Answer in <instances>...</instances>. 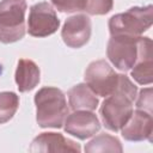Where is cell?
Instances as JSON below:
<instances>
[{
	"label": "cell",
	"instance_id": "4",
	"mask_svg": "<svg viewBox=\"0 0 153 153\" xmlns=\"http://www.w3.org/2000/svg\"><path fill=\"white\" fill-rule=\"evenodd\" d=\"M25 0L0 1V42L8 44L22 39L25 27Z\"/></svg>",
	"mask_w": 153,
	"mask_h": 153
},
{
	"label": "cell",
	"instance_id": "10",
	"mask_svg": "<svg viewBox=\"0 0 153 153\" xmlns=\"http://www.w3.org/2000/svg\"><path fill=\"white\" fill-rule=\"evenodd\" d=\"M124 140L127 141H152L153 133V118L152 114L136 109L133 111L129 120L120 129Z\"/></svg>",
	"mask_w": 153,
	"mask_h": 153
},
{
	"label": "cell",
	"instance_id": "18",
	"mask_svg": "<svg viewBox=\"0 0 153 153\" xmlns=\"http://www.w3.org/2000/svg\"><path fill=\"white\" fill-rule=\"evenodd\" d=\"M51 5L60 12H79L85 11L86 0H50Z\"/></svg>",
	"mask_w": 153,
	"mask_h": 153
},
{
	"label": "cell",
	"instance_id": "16",
	"mask_svg": "<svg viewBox=\"0 0 153 153\" xmlns=\"http://www.w3.org/2000/svg\"><path fill=\"white\" fill-rule=\"evenodd\" d=\"M19 108V96L11 91L0 92V124L8 122Z\"/></svg>",
	"mask_w": 153,
	"mask_h": 153
},
{
	"label": "cell",
	"instance_id": "17",
	"mask_svg": "<svg viewBox=\"0 0 153 153\" xmlns=\"http://www.w3.org/2000/svg\"><path fill=\"white\" fill-rule=\"evenodd\" d=\"M114 7V0H86L85 11L92 16H103Z\"/></svg>",
	"mask_w": 153,
	"mask_h": 153
},
{
	"label": "cell",
	"instance_id": "14",
	"mask_svg": "<svg viewBox=\"0 0 153 153\" xmlns=\"http://www.w3.org/2000/svg\"><path fill=\"white\" fill-rule=\"evenodd\" d=\"M85 152L87 153H97V152H122V143L121 141L112 135L109 134H99L88 141L85 145Z\"/></svg>",
	"mask_w": 153,
	"mask_h": 153
},
{
	"label": "cell",
	"instance_id": "1",
	"mask_svg": "<svg viewBox=\"0 0 153 153\" xmlns=\"http://www.w3.org/2000/svg\"><path fill=\"white\" fill-rule=\"evenodd\" d=\"M137 96V87L131 80L124 75L118 74V81L115 91L105 97L99 114L104 127L110 131H118L131 116L134 100Z\"/></svg>",
	"mask_w": 153,
	"mask_h": 153
},
{
	"label": "cell",
	"instance_id": "8",
	"mask_svg": "<svg viewBox=\"0 0 153 153\" xmlns=\"http://www.w3.org/2000/svg\"><path fill=\"white\" fill-rule=\"evenodd\" d=\"M63 124L65 131L79 140H86L96 135L100 129L98 117L90 110H74L67 115Z\"/></svg>",
	"mask_w": 153,
	"mask_h": 153
},
{
	"label": "cell",
	"instance_id": "13",
	"mask_svg": "<svg viewBox=\"0 0 153 153\" xmlns=\"http://www.w3.org/2000/svg\"><path fill=\"white\" fill-rule=\"evenodd\" d=\"M67 96H68V104L73 111L74 110L93 111L97 109L99 104L97 94L84 82L73 86L68 91Z\"/></svg>",
	"mask_w": 153,
	"mask_h": 153
},
{
	"label": "cell",
	"instance_id": "3",
	"mask_svg": "<svg viewBox=\"0 0 153 153\" xmlns=\"http://www.w3.org/2000/svg\"><path fill=\"white\" fill-rule=\"evenodd\" d=\"M153 23V6H135L126 12L117 13L109 19V31L111 36H141Z\"/></svg>",
	"mask_w": 153,
	"mask_h": 153
},
{
	"label": "cell",
	"instance_id": "6",
	"mask_svg": "<svg viewBox=\"0 0 153 153\" xmlns=\"http://www.w3.org/2000/svg\"><path fill=\"white\" fill-rule=\"evenodd\" d=\"M85 84L100 97L111 94L118 81V74L105 60L92 61L85 71Z\"/></svg>",
	"mask_w": 153,
	"mask_h": 153
},
{
	"label": "cell",
	"instance_id": "7",
	"mask_svg": "<svg viewBox=\"0 0 153 153\" xmlns=\"http://www.w3.org/2000/svg\"><path fill=\"white\" fill-rule=\"evenodd\" d=\"M60 19L53 6L47 2H37L30 7L27 18V32L33 37H47L57 31Z\"/></svg>",
	"mask_w": 153,
	"mask_h": 153
},
{
	"label": "cell",
	"instance_id": "11",
	"mask_svg": "<svg viewBox=\"0 0 153 153\" xmlns=\"http://www.w3.org/2000/svg\"><path fill=\"white\" fill-rule=\"evenodd\" d=\"M30 152H76L81 151V147L75 141L65 137L60 133H42L36 136L30 147Z\"/></svg>",
	"mask_w": 153,
	"mask_h": 153
},
{
	"label": "cell",
	"instance_id": "2",
	"mask_svg": "<svg viewBox=\"0 0 153 153\" xmlns=\"http://www.w3.org/2000/svg\"><path fill=\"white\" fill-rule=\"evenodd\" d=\"M36 121L41 128H61L69 114L65 93L54 86L39 88L35 94Z\"/></svg>",
	"mask_w": 153,
	"mask_h": 153
},
{
	"label": "cell",
	"instance_id": "5",
	"mask_svg": "<svg viewBox=\"0 0 153 153\" xmlns=\"http://www.w3.org/2000/svg\"><path fill=\"white\" fill-rule=\"evenodd\" d=\"M140 42L141 36H111L106 47L108 59L122 72L131 69L140 55Z\"/></svg>",
	"mask_w": 153,
	"mask_h": 153
},
{
	"label": "cell",
	"instance_id": "12",
	"mask_svg": "<svg viewBox=\"0 0 153 153\" xmlns=\"http://www.w3.org/2000/svg\"><path fill=\"white\" fill-rule=\"evenodd\" d=\"M14 79L19 92L31 91L38 85L41 80L39 67L32 60L20 59L17 65Z\"/></svg>",
	"mask_w": 153,
	"mask_h": 153
},
{
	"label": "cell",
	"instance_id": "15",
	"mask_svg": "<svg viewBox=\"0 0 153 153\" xmlns=\"http://www.w3.org/2000/svg\"><path fill=\"white\" fill-rule=\"evenodd\" d=\"M153 54L140 56L136 63L131 67V78L140 85H149L153 81L152 67H153Z\"/></svg>",
	"mask_w": 153,
	"mask_h": 153
},
{
	"label": "cell",
	"instance_id": "19",
	"mask_svg": "<svg viewBox=\"0 0 153 153\" xmlns=\"http://www.w3.org/2000/svg\"><path fill=\"white\" fill-rule=\"evenodd\" d=\"M136 108L143 111H147L149 114H152V88L151 87H146L142 88L139 92L137 99H136Z\"/></svg>",
	"mask_w": 153,
	"mask_h": 153
},
{
	"label": "cell",
	"instance_id": "9",
	"mask_svg": "<svg viewBox=\"0 0 153 153\" xmlns=\"http://www.w3.org/2000/svg\"><path fill=\"white\" fill-rule=\"evenodd\" d=\"M91 32V19L86 14H75L66 19L61 30V37L67 47L78 49L88 42Z\"/></svg>",
	"mask_w": 153,
	"mask_h": 153
}]
</instances>
